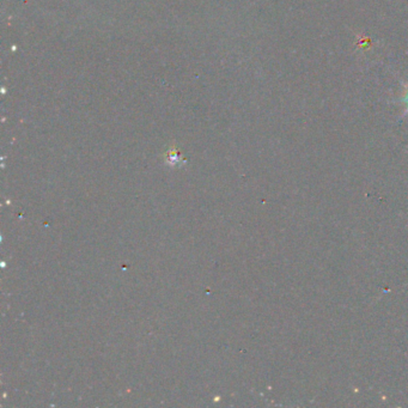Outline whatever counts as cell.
<instances>
[{
    "instance_id": "1",
    "label": "cell",
    "mask_w": 408,
    "mask_h": 408,
    "mask_svg": "<svg viewBox=\"0 0 408 408\" xmlns=\"http://www.w3.org/2000/svg\"><path fill=\"white\" fill-rule=\"evenodd\" d=\"M403 103L406 106V113L408 114V85L404 89V95H403Z\"/></svg>"
}]
</instances>
